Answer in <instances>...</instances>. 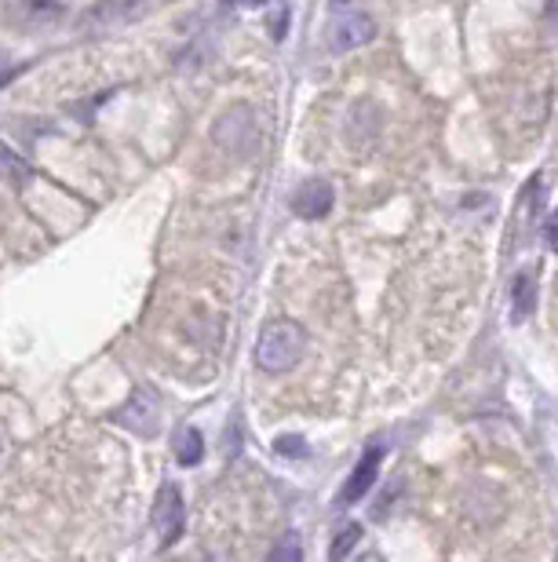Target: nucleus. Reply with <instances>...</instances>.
Segmentation results:
<instances>
[{"label": "nucleus", "mask_w": 558, "mask_h": 562, "mask_svg": "<svg viewBox=\"0 0 558 562\" xmlns=\"http://www.w3.org/2000/svg\"><path fill=\"white\" fill-rule=\"evenodd\" d=\"M307 351V333L304 325L293 318H274L260 329L255 340V366L263 373H288L299 366V358Z\"/></svg>", "instance_id": "obj_1"}, {"label": "nucleus", "mask_w": 558, "mask_h": 562, "mask_svg": "<svg viewBox=\"0 0 558 562\" xmlns=\"http://www.w3.org/2000/svg\"><path fill=\"white\" fill-rule=\"evenodd\" d=\"M373 37H376V19L369 11H340L326 30V52L329 55L354 52L362 44H369Z\"/></svg>", "instance_id": "obj_2"}, {"label": "nucleus", "mask_w": 558, "mask_h": 562, "mask_svg": "<svg viewBox=\"0 0 558 562\" xmlns=\"http://www.w3.org/2000/svg\"><path fill=\"white\" fill-rule=\"evenodd\" d=\"M186 526V504L175 482H164L153 501V530H158V548H172L183 537Z\"/></svg>", "instance_id": "obj_3"}, {"label": "nucleus", "mask_w": 558, "mask_h": 562, "mask_svg": "<svg viewBox=\"0 0 558 562\" xmlns=\"http://www.w3.org/2000/svg\"><path fill=\"white\" fill-rule=\"evenodd\" d=\"M114 420L121 427H128L132 435L150 438L161 427V402H158V395H153L150 387H136L125 406L114 413Z\"/></svg>", "instance_id": "obj_4"}, {"label": "nucleus", "mask_w": 558, "mask_h": 562, "mask_svg": "<svg viewBox=\"0 0 558 562\" xmlns=\"http://www.w3.org/2000/svg\"><path fill=\"white\" fill-rule=\"evenodd\" d=\"M337 205V190L326 179H307L293 194V212L299 220H326Z\"/></svg>", "instance_id": "obj_5"}, {"label": "nucleus", "mask_w": 558, "mask_h": 562, "mask_svg": "<svg viewBox=\"0 0 558 562\" xmlns=\"http://www.w3.org/2000/svg\"><path fill=\"white\" fill-rule=\"evenodd\" d=\"M379 464H384V446H369L362 453V460L354 464L351 471V479L343 482V493H340V501L343 504H358L365 493H369L376 486V475H379Z\"/></svg>", "instance_id": "obj_6"}, {"label": "nucleus", "mask_w": 558, "mask_h": 562, "mask_svg": "<svg viewBox=\"0 0 558 562\" xmlns=\"http://www.w3.org/2000/svg\"><path fill=\"white\" fill-rule=\"evenodd\" d=\"M201 457H205V438H201L197 427H186V431H180V438H175V460H180L183 468H194L201 464Z\"/></svg>", "instance_id": "obj_7"}, {"label": "nucleus", "mask_w": 558, "mask_h": 562, "mask_svg": "<svg viewBox=\"0 0 558 562\" xmlns=\"http://www.w3.org/2000/svg\"><path fill=\"white\" fill-rule=\"evenodd\" d=\"M511 296H515V314H519V318H526V314L537 307V278L519 274L515 285H511Z\"/></svg>", "instance_id": "obj_8"}, {"label": "nucleus", "mask_w": 558, "mask_h": 562, "mask_svg": "<svg viewBox=\"0 0 558 562\" xmlns=\"http://www.w3.org/2000/svg\"><path fill=\"white\" fill-rule=\"evenodd\" d=\"M0 176H8L11 183H22V179L30 176V165L22 161V157L11 150L8 143H0Z\"/></svg>", "instance_id": "obj_9"}, {"label": "nucleus", "mask_w": 558, "mask_h": 562, "mask_svg": "<svg viewBox=\"0 0 558 562\" xmlns=\"http://www.w3.org/2000/svg\"><path fill=\"white\" fill-rule=\"evenodd\" d=\"M358 541H362V526H354V522H351V526H343L340 537H337V541H332V548H329V555H332V559H343Z\"/></svg>", "instance_id": "obj_10"}, {"label": "nucleus", "mask_w": 558, "mask_h": 562, "mask_svg": "<svg viewBox=\"0 0 558 562\" xmlns=\"http://www.w3.org/2000/svg\"><path fill=\"white\" fill-rule=\"evenodd\" d=\"M274 453L277 457H304L307 453L304 435H282V438H274Z\"/></svg>", "instance_id": "obj_11"}, {"label": "nucleus", "mask_w": 558, "mask_h": 562, "mask_svg": "<svg viewBox=\"0 0 558 562\" xmlns=\"http://www.w3.org/2000/svg\"><path fill=\"white\" fill-rule=\"evenodd\" d=\"M544 238H548L551 252H558V212H551L548 223H544Z\"/></svg>", "instance_id": "obj_12"}, {"label": "nucleus", "mask_w": 558, "mask_h": 562, "mask_svg": "<svg viewBox=\"0 0 558 562\" xmlns=\"http://www.w3.org/2000/svg\"><path fill=\"white\" fill-rule=\"evenodd\" d=\"M304 559V548H299L296 541H288V544H282V548H274V552H271V559Z\"/></svg>", "instance_id": "obj_13"}, {"label": "nucleus", "mask_w": 558, "mask_h": 562, "mask_svg": "<svg viewBox=\"0 0 558 562\" xmlns=\"http://www.w3.org/2000/svg\"><path fill=\"white\" fill-rule=\"evenodd\" d=\"M329 8H332V15H340V11H362L365 0H329Z\"/></svg>", "instance_id": "obj_14"}, {"label": "nucleus", "mask_w": 558, "mask_h": 562, "mask_svg": "<svg viewBox=\"0 0 558 562\" xmlns=\"http://www.w3.org/2000/svg\"><path fill=\"white\" fill-rule=\"evenodd\" d=\"M241 4H249V8H255V4H266V0H241Z\"/></svg>", "instance_id": "obj_15"}]
</instances>
